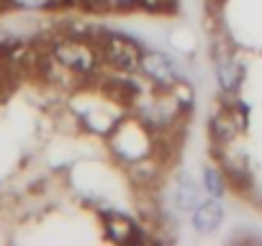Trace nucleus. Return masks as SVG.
I'll return each instance as SVG.
<instances>
[{
    "mask_svg": "<svg viewBox=\"0 0 262 246\" xmlns=\"http://www.w3.org/2000/svg\"><path fill=\"white\" fill-rule=\"evenodd\" d=\"M170 46H172L175 52H180V54H193L195 46H198V41H195L193 31H188V29H175V31H170Z\"/></svg>",
    "mask_w": 262,
    "mask_h": 246,
    "instance_id": "13",
    "label": "nucleus"
},
{
    "mask_svg": "<svg viewBox=\"0 0 262 246\" xmlns=\"http://www.w3.org/2000/svg\"><path fill=\"white\" fill-rule=\"evenodd\" d=\"M229 97H234V95H229ZM244 129H247V108L239 100L221 103V108L208 120V141H211V149L219 152V149L234 146V141L244 134Z\"/></svg>",
    "mask_w": 262,
    "mask_h": 246,
    "instance_id": "4",
    "label": "nucleus"
},
{
    "mask_svg": "<svg viewBox=\"0 0 262 246\" xmlns=\"http://www.w3.org/2000/svg\"><path fill=\"white\" fill-rule=\"evenodd\" d=\"M137 75L155 90H172L183 80V67L172 54L162 49H144Z\"/></svg>",
    "mask_w": 262,
    "mask_h": 246,
    "instance_id": "5",
    "label": "nucleus"
},
{
    "mask_svg": "<svg viewBox=\"0 0 262 246\" xmlns=\"http://www.w3.org/2000/svg\"><path fill=\"white\" fill-rule=\"evenodd\" d=\"M206 198L201 180H195L190 172H178L170 180V190H167V208H172L178 215H190L193 208Z\"/></svg>",
    "mask_w": 262,
    "mask_h": 246,
    "instance_id": "7",
    "label": "nucleus"
},
{
    "mask_svg": "<svg viewBox=\"0 0 262 246\" xmlns=\"http://www.w3.org/2000/svg\"><path fill=\"white\" fill-rule=\"evenodd\" d=\"M3 13H29V16H47L75 11V0H0Z\"/></svg>",
    "mask_w": 262,
    "mask_h": 246,
    "instance_id": "10",
    "label": "nucleus"
},
{
    "mask_svg": "<svg viewBox=\"0 0 262 246\" xmlns=\"http://www.w3.org/2000/svg\"><path fill=\"white\" fill-rule=\"evenodd\" d=\"M213 72L216 82L224 95H236L244 80V67L236 59V54L229 49V44H216L213 46Z\"/></svg>",
    "mask_w": 262,
    "mask_h": 246,
    "instance_id": "8",
    "label": "nucleus"
},
{
    "mask_svg": "<svg viewBox=\"0 0 262 246\" xmlns=\"http://www.w3.org/2000/svg\"><path fill=\"white\" fill-rule=\"evenodd\" d=\"M131 11H142L149 16H172L178 11V0H131Z\"/></svg>",
    "mask_w": 262,
    "mask_h": 246,
    "instance_id": "12",
    "label": "nucleus"
},
{
    "mask_svg": "<svg viewBox=\"0 0 262 246\" xmlns=\"http://www.w3.org/2000/svg\"><path fill=\"white\" fill-rule=\"evenodd\" d=\"M100 226H103V236L111 243H144V241H149V236L144 231L147 226L139 218L121 213V210L100 213Z\"/></svg>",
    "mask_w": 262,
    "mask_h": 246,
    "instance_id": "6",
    "label": "nucleus"
},
{
    "mask_svg": "<svg viewBox=\"0 0 262 246\" xmlns=\"http://www.w3.org/2000/svg\"><path fill=\"white\" fill-rule=\"evenodd\" d=\"M95 44L100 54V64L105 72H118V75H137L139 62L147 46L139 44V39L128 36L123 31L113 29H98L95 31Z\"/></svg>",
    "mask_w": 262,
    "mask_h": 246,
    "instance_id": "3",
    "label": "nucleus"
},
{
    "mask_svg": "<svg viewBox=\"0 0 262 246\" xmlns=\"http://www.w3.org/2000/svg\"><path fill=\"white\" fill-rule=\"evenodd\" d=\"M201 185H203V192L206 195L224 200V195L229 190V180H226V172L221 169L219 162H206L201 167Z\"/></svg>",
    "mask_w": 262,
    "mask_h": 246,
    "instance_id": "11",
    "label": "nucleus"
},
{
    "mask_svg": "<svg viewBox=\"0 0 262 246\" xmlns=\"http://www.w3.org/2000/svg\"><path fill=\"white\" fill-rule=\"evenodd\" d=\"M47 54L70 75H75L82 85L93 82L100 72V54H98V44L93 36L88 34H77V31H54L47 41H44Z\"/></svg>",
    "mask_w": 262,
    "mask_h": 246,
    "instance_id": "1",
    "label": "nucleus"
},
{
    "mask_svg": "<svg viewBox=\"0 0 262 246\" xmlns=\"http://www.w3.org/2000/svg\"><path fill=\"white\" fill-rule=\"evenodd\" d=\"M224 218H226V210H224V203L221 198H211L206 195L190 213V228L193 233L198 236H211L216 233L221 226H224Z\"/></svg>",
    "mask_w": 262,
    "mask_h": 246,
    "instance_id": "9",
    "label": "nucleus"
},
{
    "mask_svg": "<svg viewBox=\"0 0 262 246\" xmlns=\"http://www.w3.org/2000/svg\"><path fill=\"white\" fill-rule=\"evenodd\" d=\"M105 146L121 167H128L157 154V134L137 113H126L118 120V126L105 136Z\"/></svg>",
    "mask_w": 262,
    "mask_h": 246,
    "instance_id": "2",
    "label": "nucleus"
}]
</instances>
